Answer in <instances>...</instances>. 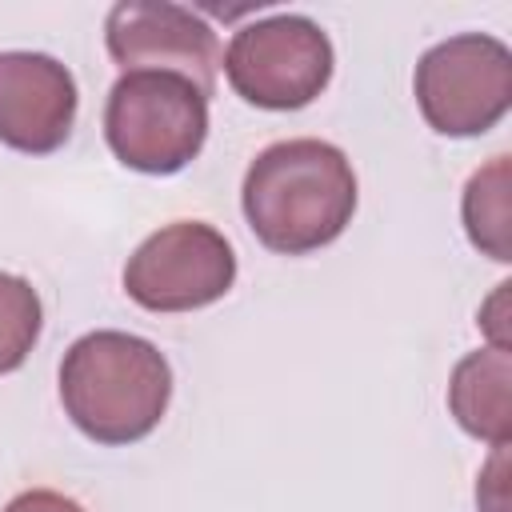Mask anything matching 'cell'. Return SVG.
Segmentation results:
<instances>
[{
    "label": "cell",
    "instance_id": "1",
    "mask_svg": "<svg viewBox=\"0 0 512 512\" xmlns=\"http://www.w3.org/2000/svg\"><path fill=\"white\" fill-rule=\"evenodd\" d=\"M240 204L252 236L268 252L308 256L352 224L356 172L328 140H276L248 164Z\"/></svg>",
    "mask_w": 512,
    "mask_h": 512
},
{
    "label": "cell",
    "instance_id": "8",
    "mask_svg": "<svg viewBox=\"0 0 512 512\" xmlns=\"http://www.w3.org/2000/svg\"><path fill=\"white\" fill-rule=\"evenodd\" d=\"M76 80L44 52H0V144L24 156L56 152L76 124Z\"/></svg>",
    "mask_w": 512,
    "mask_h": 512
},
{
    "label": "cell",
    "instance_id": "5",
    "mask_svg": "<svg viewBox=\"0 0 512 512\" xmlns=\"http://www.w3.org/2000/svg\"><path fill=\"white\" fill-rule=\"evenodd\" d=\"M412 88L440 136H484L512 104V52L484 32L448 36L420 56Z\"/></svg>",
    "mask_w": 512,
    "mask_h": 512
},
{
    "label": "cell",
    "instance_id": "12",
    "mask_svg": "<svg viewBox=\"0 0 512 512\" xmlns=\"http://www.w3.org/2000/svg\"><path fill=\"white\" fill-rule=\"evenodd\" d=\"M4 512H84L72 496L64 492H52V488H28L20 496H12L4 504Z\"/></svg>",
    "mask_w": 512,
    "mask_h": 512
},
{
    "label": "cell",
    "instance_id": "7",
    "mask_svg": "<svg viewBox=\"0 0 512 512\" xmlns=\"http://www.w3.org/2000/svg\"><path fill=\"white\" fill-rule=\"evenodd\" d=\"M104 44L120 72H172L216 92L220 40L208 20L168 0H124L104 20Z\"/></svg>",
    "mask_w": 512,
    "mask_h": 512
},
{
    "label": "cell",
    "instance_id": "2",
    "mask_svg": "<svg viewBox=\"0 0 512 512\" xmlns=\"http://www.w3.org/2000/svg\"><path fill=\"white\" fill-rule=\"evenodd\" d=\"M172 368L164 352L132 332L100 328L80 336L60 360V404L96 444L144 440L168 412Z\"/></svg>",
    "mask_w": 512,
    "mask_h": 512
},
{
    "label": "cell",
    "instance_id": "13",
    "mask_svg": "<svg viewBox=\"0 0 512 512\" xmlns=\"http://www.w3.org/2000/svg\"><path fill=\"white\" fill-rule=\"evenodd\" d=\"M508 448V444H504ZM504 448H496L492 464L484 468L480 476V488H476V500H480V512H508V500H504Z\"/></svg>",
    "mask_w": 512,
    "mask_h": 512
},
{
    "label": "cell",
    "instance_id": "9",
    "mask_svg": "<svg viewBox=\"0 0 512 512\" xmlns=\"http://www.w3.org/2000/svg\"><path fill=\"white\" fill-rule=\"evenodd\" d=\"M448 408L468 436L488 440L492 448H504L512 436V356L508 348L488 344L480 352H468L452 368Z\"/></svg>",
    "mask_w": 512,
    "mask_h": 512
},
{
    "label": "cell",
    "instance_id": "11",
    "mask_svg": "<svg viewBox=\"0 0 512 512\" xmlns=\"http://www.w3.org/2000/svg\"><path fill=\"white\" fill-rule=\"evenodd\" d=\"M44 328V304L24 276L0 272V376L16 372L36 348Z\"/></svg>",
    "mask_w": 512,
    "mask_h": 512
},
{
    "label": "cell",
    "instance_id": "3",
    "mask_svg": "<svg viewBox=\"0 0 512 512\" xmlns=\"http://www.w3.org/2000/svg\"><path fill=\"white\" fill-rule=\"evenodd\" d=\"M104 136L124 168L172 176L208 140V96L172 72H124L104 104Z\"/></svg>",
    "mask_w": 512,
    "mask_h": 512
},
{
    "label": "cell",
    "instance_id": "4",
    "mask_svg": "<svg viewBox=\"0 0 512 512\" xmlns=\"http://www.w3.org/2000/svg\"><path fill=\"white\" fill-rule=\"evenodd\" d=\"M224 76L236 96L268 112H292L312 104L332 80V40L328 32L296 12H280L244 24L228 52L220 56Z\"/></svg>",
    "mask_w": 512,
    "mask_h": 512
},
{
    "label": "cell",
    "instance_id": "10",
    "mask_svg": "<svg viewBox=\"0 0 512 512\" xmlns=\"http://www.w3.org/2000/svg\"><path fill=\"white\" fill-rule=\"evenodd\" d=\"M464 228L468 240L508 264L512 260V180H508V156H492L480 172H472L464 188Z\"/></svg>",
    "mask_w": 512,
    "mask_h": 512
},
{
    "label": "cell",
    "instance_id": "6",
    "mask_svg": "<svg viewBox=\"0 0 512 512\" xmlns=\"http://www.w3.org/2000/svg\"><path fill=\"white\" fill-rule=\"evenodd\" d=\"M236 284V252L204 220H176L152 232L124 264V292L148 312H192Z\"/></svg>",
    "mask_w": 512,
    "mask_h": 512
}]
</instances>
